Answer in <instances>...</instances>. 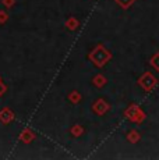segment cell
I'll list each match as a JSON object with an SVG mask.
<instances>
[{"label": "cell", "instance_id": "6da1fadb", "mask_svg": "<svg viewBox=\"0 0 159 160\" xmlns=\"http://www.w3.org/2000/svg\"><path fill=\"white\" fill-rule=\"evenodd\" d=\"M94 53L98 54V57L96 56H91L92 57V60H94V63H95L96 66H103V64L106 63V60L109 58V53L103 48H98Z\"/></svg>", "mask_w": 159, "mask_h": 160}, {"label": "cell", "instance_id": "5b68a950", "mask_svg": "<svg viewBox=\"0 0 159 160\" xmlns=\"http://www.w3.org/2000/svg\"><path fill=\"white\" fill-rule=\"evenodd\" d=\"M73 100H77V93H73Z\"/></svg>", "mask_w": 159, "mask_h": 160}, {"label": "cell", "instance_id": "277c9868", "mask_svg": "<svg viewBox=\"0 0 159 160\" xmlns=\"http://www.w3.org/2000/svg\"><path fill=\"white\" fill-rule=\"evenodd\" d=\"M4 89H6V88L3 87V85H2V82H0V95H2L3 92H4Z\"/></svg>", "mask_w": 159, "mask_h": 160}, {"label": "cell", "instance_id": "7a4b0ae2", "mask_svg": "<svg viewBox=\"0 0 159 160\" xmlns=\"http://www.w3.org/2000/svg\"><path fill=\"white\" fill-rule=\"evenodd\" d=\"M117 3H120L121 7H128V4H131L133 0H117Z\"/></svg>", "mask_w": 159, "mask_h": 160}, {"label": "cell", "instance_id": "3957f363", "mask_svg": "<svg viewBox=\"0 0 159 160\" xmlns=\"http://www.w3.org/2000/svg\"><path fill=\"white\" fill-rule=\"evenodd\" d=\"M152 64H154L155 68H158V70H159V54H158V57L155 56L154 58H152Z\"/></svg>", "mask_w": 159, "mask_h": 160}]
</instances>
